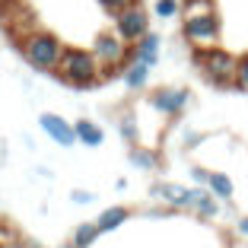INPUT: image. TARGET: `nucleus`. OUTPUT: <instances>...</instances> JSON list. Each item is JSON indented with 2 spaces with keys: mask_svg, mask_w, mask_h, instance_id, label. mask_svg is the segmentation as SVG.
Here are the masks:
<instances>
[{
  "mask_svg": "<svg viewBox=\"0 0 248 248\" xmlns=\"http://www.w3.org/2000/svg\"><path fill=\"white\" fill-rule=\"evenodd\" d=\"M64 83L77 89H86V86H95L99 77H102V64L95 61V54L89 48H67L64 45V54L58 61V70H54Z\"/></svg>",
  "mask_w": 248,
  "mask_h": 248,
  "instance_id": "obj_1",
  "label": "nucleus"
},
{
  "mask_svg": "<svg viewBox=\"0 0 248 248\" xmlns=\"http://www.w3.org/2000/svg\"><path fill=\"white\" fill-rule=\"evenodd\" d=\"M19 48H22V58L29 61V67L38 73H54L61 54H64V42L58 35H51V32H45V29L26 32Z\"/></svg>",
  "mask_w": 248,
  "mask_h": 248,
  "instance_id": "obj_2",
  "label": "nucleus"
},
{
  "mask_svg": "<svg viewBox=\"0 0 248 248\" xmlns=\"http://www.w3.org/2000/svg\"><path fill=\"white\" fill-rule=\"evenodd\" d=\"M194 61H197V67H201V73H204L213 86H235V64H239V58L229 54L226 48H219V45H213V48H197Z\"/></svg>",
  "mask_w": 248,
  "mask_h": 248,
  "instance_id": "obj_3",
  "label": "nucleus"
},
{
  "mask_svg": "<svg viewBox=\"0 0 248 248\" xmlns=\"http://www.w3.org/2000/svg\"><path fill=\"white\" fill-rule=\"evenodd\" d=\"M182 35L191 48H213L223 35L219 13H204V16H185L182 19Z\"/></svg>",
  "mask_w": 248,
  "mask_h": 248,
  "instance_id": "obj_4",
  "label": "nucleus"
},
{
  "mask_svg": "<svg viewBox=\"0 0 248 248\" xmlns=\"http://www.w3.org/2000/svg\"><path fill=\"white\" fill-rule=\"evenodd\" d=\"M89 51H93V54H95V61L102 64V70H108V73H111V70H121L124 61L131 58V45H127L115 29H111V32H99Z\"/></svg>",
  "mask_w": 248,
  "mask_h": 248,
  "instance_id": "obj_5",
  "label": "nucleus"
},
{
  "mask_svg": "<svg viewBox=\"0 0 248 248\" xmlns=\"http://www.w3.org/2000/svg\"><path fill=\"white\" fill-rule=\"evenodd\" d=\"M115 32L127 45L140 42V38L150 32V13L140 7V0H137V3H131V7H124L121 13H115Z\"/></svg>",
  "mask_w": 248,
  "mask_h": 248,
  "instance_id": "obj_6",
  "label": "nucleus"
},
{
  "mask_svg": "<svg viewBox=\"0 0 248 248\" xmlns=\"http://www.w3.org/2000/svg\"><path fill=\"white\" fill-rule=\"evenodd\" d=\"M188 99H191V93L185 86H166V89H156V93L150 95V108H156L166 118H175V115L185 111Z\"/></svg>",
  "mask_w": 248,
  "mask_h": 248,
  "instance_id": "obj_7",
  "label": "nucleus"
},
{
  "mask_svg": "<svg viewBox=\"0 0 248 248\" xmlns=\"http://www.w3.org/2000/svg\"><path fill=\"white\" fill-rule=\"evenodd\" d=\"M38 127H42L54 143H61V146H73V143H77V131H73V124L67 121V118L54 115V111L38 115Z\"/></svg>",
  "mask_w": 248,
  "mask_h": 248,
  "instance_id": "obj_8",
  "label": "nucleus"
},
{
  "mask_svg": "<svg viewBox=\"0 0 248 248\" xmlns=\"http://www.w3.org/2000/svg\"><path fill=\"white\" fill-rule=\"evenodd\" d=\"M159 48H162L159 32H146L140 42L131 45V61H140V64H146V67H156V61H159Z\"/></svg>",
  "mask_w": 248,
  "mask_h": 248,
  "instance_id": "obj_9",
  "label": "nucleus"
},
{
  "mask_svg": "<svg viewBox=\"0 0 248 248\" xmlns=\"http://www.w3.org/2000/svg\"><path fill=\"white\" fill-rule=\"evenodd\" d=\"M73 131H77V143H83V146H102L105 143L102 127L95 121H89V118H80V121L73 124Z\"/></svg>",
  "mask_w": 248,
  "mask_h": 248,
  "instance_id": "obj_10",
  "label": "nucleus"
},
{
  "mask_svg": "<svg viewBox=\"0 0 248 248\" xmlns=\"http://www.w3.org/2000/svg\"><path fill=\"white\" fill-rule=\"evenodd\" d=\"M153 197H162L172 207H191V188L182 185H153Z\"/></svg>",
  "mask_w": 248,
  "mask_h": 248,
  "instance_id": "obj_11",
  "label": "nucleus"
},
{
  "mask_svg": "<svg viewBox=\"0 0 248 248\" xmlns=\"http://www.w3.org/2000/svg\"><path fill=\"white\" fill-rule=\"evenodd\" d=\"M150 70H153V67L140 64V61L124 64V67H121V80H124V86H127V89H143L146 80H150Z\"/></svg>",
  "mask_w": 248,
  "mask_h": 248,
  "instance_id": "obj_12",
  "label": "nucleus"
},
{
  "mask_svg": "<svg viewBox=\"0 0 248 248\" xmlns=\"http://www.w3.org/2000/svg\"><path fill=\"white\" fill-rule=\"evenodd\" d=\"M191 207H194L201 217H217L219 213V207H217V201H213V194H210V188H191Z\"/></svg>",
  "mask_w": 248,
  "mask_h": 248,
  "instance_id": "obj_13",
  "label": "nucleus"
},
{
  "mask_svg": "<svg viewBox=\"0 0 248 248\" xmlns=\"http://www.w3.org/2000/svg\"><path fill=\"white\" fill-rule=\"evenodd\" d=\"M127 219V210L124 207H108V210L99 213V219H95V226H99V232H111V229H118Z\"/></svg>",
  "mask_w": 248,
  "mask_h": 248,
  "instance_id": "obj_14",
  "label": "nucleus"
},
{
  "mask_svg": "<svg viewBox=\"0 0 248 248\" xmlns=\"http://www.w3.org/2000/svg\"><path fill=\"white\" fill-rule=\"evenodd\" d=\"M99 239V226L95 223H80L73 229V248H93Z\"/></svg>",
  "mask_w": 248,
  "mask_h": 248,
  "instance_id": "obj_15",
  "label": "nucleus"
},
{
  "mask_svg": "<svg viewBox=\"0 0 248 248\" xmlns=\"http://www.w3.org/2000/svg\"><path fill=\"white\" fill-rule=\"evenodd\" d=\"M207 188H210V194L219 197V201H229V197H232V182H229L223 172H210V178H207Z\"/></svg>",
  "mask_w": 248,
  "mask_h": 248,
  "instance_id": "obj_16",
  "label": "nucleus"
},
{
  "mask_svg": "<svg viewBox=\"0 0 248 248\" xmlns=\"http://www.w3.org/2000/svg\"><path fill=\"white\" fill-rule=\"evenodd\" d=\"M204 13H217L213 0H182V19L185 16H204Z\"/></svg>",
  "mask_w": 248,
  "mask_h": 248,
  "instance_id": "obj_17",
  "label": "nucleus"
},
{
  "mask_svg": "<svg viewBox=\"0 0 248 248\" xmlns=\"http://www.w3.org/2000/svg\"><path fill=\"white\" fill-rule=\"evenodd\" d=\"M131 162L137 169H146V172H150V169L159 166V156H156L153 150H140V146H137V150H131Z\"/></svg>",
  "mask_w": 248,
  "mask_h": 248,
  "instance_id": "obj_18",
  "label": "nucleus"
},
{
  "mask_svg": "<svg viewBox=\"0 0 248 248\" xmlns=\"http://www.w3.org/2000/svg\"><path fill=\"white\" fill-rule=\"evenodd\" d=\"M153 13L159 19H175V16H182V0H156Z\"/></svg>",
  "mask_w": 248,
  "mask_h": 248,
  "instance_id": "obj_19",
  "label": "nucleus"
},
{
  "mask_svg": "<svg viewBox=\"0 0 248 248\" xmlns=\"http://www.w3.org/2000/svg\"><path fill=\"white\" fill-rule=\"evenodd\" d=\"M118 131H121V137L127 140V143H137V121H134L131 111H127V115H121V121H118Z\"/></svg>",
  "mask_w": 248,
  "mask_h": 248,
  "instance_id": "obj_20",
  "label": "nucleus"
},
{
  "mask_svg": "<svg viewBox=\"0 0 248 248\" xmlns=\"http://www.w3.org/2000/svg\"><path fill=\"white\" fill-rule=\"evenodd\" d=\"M235 89L248 93V54H242L239 64H235Z\"/></svg>",
  "mask_w": 248,
  "mask_h": 248,
  "instance_id": "obj_21",
  "label": "nucleus"
},
{
  "mask_svg": "<svg viewBox=\"0 0 248 248\" xmlns=\"http://www.w3.org/2000/svg\"><path fill=\"white\" fill-rule=\"evenodd\" d=\"M131 3H137V0H99V7H102L105 13H111V16L121 13V10H124V7H131Z\"/></svg>",
  "mask_w": 248,
  "mask_h": 248,
  "instance_id": "obj_22",
  "label": "nucleus"
},
{
  "mask_svg": "<svg viewBox=\"0 0 248 248\" xmlns=\"http://www.w3.org/2000/svg\"><path fill=\"white\" fill-rule=\"evenodd\" d=\"M70 201L73 204H93V194H89V191H73Z\"/></svg>",
  "mask_w": 248,
  "mask_h": 248,
  "instance_id": "obj_23",
  "label": "nucleus"
},
{
  "mask_svg": "<svg viewBox=\"0 0 248 248\" xmlns=\"http://www.w3.org/2000/svg\"><path fill=\"white\" fill-rule=\"evenodd\" d=\"M191 178H194L197 185H207V178H210V172H207V169H201V166H197V169H191Z\"/></svg>",
  "mask_w": 248,
  "mask_h": 248,
  "instance_id": "obj_24",
  "label": "nucleus"
},
{
  "mask_svg": "<svg viewBox=\"0 0 248 248\" xmlns=\"http://www.w3.org/2000/svg\"><path fill=\"white\" fill-rule=\"evenodd\" d=\"M239 232H242V235H248V217H245V219H239Z\"/></svg>",
  "mask_w": 248,
  "mask_h": 248,
  "instance_id": "obj_25",
  "label": "nucleus"
},
{
  "mask_svg": "<svg viewBox=\"0 0 248 248\" xmlns=\"http://www.w3.org/2000/svg\"><path fill=\"white\" fill-rule=\"evenodd\" d=\"M61 248H73V242H70V245H61Z\"/></svg>",
  "mask_w": 248,
  "mask_h": 248,
  "instance_id": "obj_26",
  "label": "nucleus"
},
{
  "mask_svg": "<svg viewBox=\"0 0 248 248\" xmlns=\"http://www.w3.org/2000/svg\"><path fill=\"white\" fill-rule=\"evenodd\" d=\"M0 248H3V245H0Z\"/></svg>",
  "mask_w": 248,
  "mask_h": 248,
  "instance_id": "obj_27",
  "label": "nucleus"
}]
</instances>
